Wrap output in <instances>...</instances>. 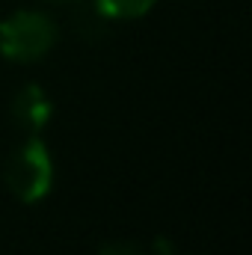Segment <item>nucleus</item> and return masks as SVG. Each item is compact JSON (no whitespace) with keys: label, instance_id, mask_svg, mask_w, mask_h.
<instances>
[{"label":"nucleus","instance_id":"obj_1","mask_svg":"<svg viewBox=\"0 0 252 255\" xmlns=\"http://www.w3.org/2000/svg\"><path fill=\"white\" fill-rule=\"evenodd\" d=\"M60 39L57 21L39 9H18L0 21V54L9 63H39Z\"/></svg>","mask_w":252,"mask_h":255},{"label":"nucleus","instance_id":"obj_2","mask_svg":"<svg viewBox=\"0 0 252 255\" xmlns=\"http://www.w3.org/2000/svg\"><path fill=\"white\" fill-rule=\"evenodd\" d=\"M3 178L9 193L24 205H39L42 199H48L54 190V157L48 142L39 133H30V139L6 160Z\"/></svg>","mask_w":252,"mask_h":255},{"label":"nucleus","instance_id":"obj_3","mask_svg":"<svg viewBox=\"0 0 252 255\" xmlns=\"http://www.w3.org/2000/svg\"><path fill=\"white\" fill-rule=\"evenodd\" d=\"M12 119L27 133H42L54 119V101L39 83H27L12 98Z\"/></svg>","mask_w":252,"mask_h":255},{"label":"nucleus","instance_id":"obj_4","mask_svg":"<svg viewBox=\"0 0 252 255\" xmlns=\"http://www.w3.org/2000/svg\"><path fill=\"white\" fill-rule=\"evenodd\" d=\"M157 0H92V9L104 21H133L154 9Z\"/></svg>","mask_w":252,"mask_h":255},{"label":"nucleus","instance_id":"obj_5","mask_svg":"<svg viewBox=\"0 0 252 255\" xmlns=\"http://www.w3.org/2000/svg\"><path fill=\"white\" fill-rule=\"evenodd\" d=\"M98 255H148L142 247H136V244H127V241H113V244H104Z\"/></svg>","mask_w":252,"mask_h":255},{"label":"nucleus","instance_id":"obj_6","mask_svg":"<svg viewBox=\"0 0 252 255\" xmlns=\"http://www.w3.org/2000/svg\"><path fill=\"white\" fill-rule=\"evenodd\" d=\"M154 253H160V255H175V253H172V244H169L166 238H157V241H154Z\"/></svg>","mask_w":252,"mask_h":255}]
</instances>
